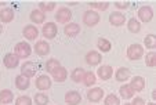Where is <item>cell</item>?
<instances>
[{
  "label": "cell",
  "instance_id": "obj_1",
  "mask_svg": "<svg viewBox=\"0 0 156 105\" xmlns=\"http://www.w3.org/2000/svg\"><path fill=\"white\" fill-rule=\"evenodd\" d=\"M126 54H127V58H129L130 61H137V60L144 57V47L138 43L130 44V46L127 47Z\"/></svg>",
  "mask_w": 156,
  "mask_h": 105
},
{
  "label": "cell",
  "instance_id": "obj_2",
  "mask_svg": "<svg viewBox=\"0 0 156 105\" xmlns=\"http://www.w3.org/2000/svg\"><path fill=\"white\" fill-rule=\"evenodd\" d=\"M14 54L18 58H28V57L32 54V47L29 46V43L27 42H20V43L15 44L14 47Z\"/></svg>",
  "mask_w": 156,
  "mask_h": 105
},
{
  "label": "cell",
  "instance_id": "obj_3",
  "mask_svg": "<svg viewBox=\"0 0 156 105\" xmlns=\"http://www.w3.org/2000/svg\"><path fill=\"white\" fill-rule=\"evenodd\" d=\"M100 21H101V15H100V13L95 11V10H87V11L83 14V22L87 26H95Z\"/></svg>",
  "mask_w": 156,
  "mask_h": 105
},
{
  "label": "cell",
  "instance_id": "obj_4",
  "mask_svg": "<svg viewBox=\"0 0 156 105\" xmlns=\"http://www.w3.org/2000/svg\"><path fill=\"white\" fill-rule=\"evenodd\" d=\"M55 20L59 24H69V21L72 20V11L68 7H59L55 13Z\"/></svg>",
  "mask_w": 156,
  "mask_h": 105
},
{
  "label": "cell",
  "instance_id": "obj_5",
  "mask_svg": "<svg viewBox=\"0 0 156 105\" xmlns=\"http://www.w3.org/2000/svg\"><path fill=\"white\" fill-rule=\"evenodd\" d=\"M35 86H36V89H37V90H40V91L48 90V89L51 87V79H50V76H47V75L37 76V79L35 80Z\"/></svg>",
  "mask_w": 156,
  "mask_h": 105
},
{
  "label": "cell",
  "instance_id": "obj_6",
  "mask_svg": "<svg viewBox=\"0 0 156 105\" xmlns=\"http://www.w3.org/2000/svg\"><path fill=\"white\" fill-rule=\"evenodd\" d=\"M43 36L46 39H54L58 33V26L55 25V22H47L43 25Z\"/></svg>",
  "mask_w": 156,
  "mask_h": 105
},
{
  "label": "cell",
  "instance_id": "obj_7",
  "mask_svg": "<svg viewBox=\"0 0 156 105\" xmlns=\"http://www.w3.org/2000/svg\"><path fill=\"white\" fill-rule=\"evenodd\" d=\"M138 18H140V21L141 22H144V24H147V22H149V21H152V18H153V10L151 9L149 6H142V7H140V10H138Z\"/></svg>",
  "mask_w": 156,
  "mask_h": 105
},
{
  "label": "cell",
  "instance_id": "obj_8",
  "mask_svg": "<svg viewBox=\"0 0 156 105\" xmlns=\"http://www.w3.org/2000/svg\"><path fill=\"white\" fill-rule=\"evenodd\" d=\"M3 64L7 69H15V68L20 65V58L15 56L14 52H9L6 54L3 58Z\"/></svg>",
  "mask_w": 156,
  "mask_h": 105
},
{
  "label": "cell",
  "instance_id": "obj_9",
  "mask_svg": "<svg viewBox=\"0 0 156 105\" xmlns=\"http://www.w3.org/2000/svg\"><path fill=\"white\" fill-rule=\"evenodd\" d=\"M101 61H102V56H101L98 51H95V50H91V51H88L87 54H86V62H87L88 65H91V67L100 65Z\"/></svg>",
  "mask_w": 156,
  "mask_h": 105
},
{
  "label": "cell",
  "instance_id": "obj_10",
  "mask_svg": "<svg viewBox=\"0 0 156 105\" xmlns=\"http://www.w3.org/2000/svg\"><path fill=\"white\" fill-rule=\"evenodd\" d=\"M21 75L25 76V78L30 79L36 75V65L30 61H25L21 67Z\"/></svg>",
  "mask_w": 156,
  "mask_h": 105
},
{
  "label": "cell",
  "instance_id": "obj_11",
  "mask_svg": "<svg viewBox=\"0 0 156 105\" xmlns=\"http://www.w3.org/2000/svg\"><path fill=\"white\" fill-rule=\"evenodd\" d=\"M65 102L68 105H79L82 102V96H80L79 91L71 90L65 94Z\"/></svg>",
  "mask_w": 156,
  "mask_h": 105
},
{
  "label": "cell",
  "instance_id": "obj_12",
  "mask_svg": "<svg viewBox=\"0 0 156 105\" xmlns=\"http://www.w3.org/2000/svg\"><path fill=\"white\" fill-rule=\"evenodd\" d=\"M109 22L113 26H122L124 22H126V15L120 11H113L109 15Z\"/></svg>",
  "mask_w": 156,
  "mask_h": 105
},
{
  "label": "cell",
  "instance_id": "obj_13",
  "mask_svg": "<svg viewBox=\"0 0 156 105\" xmlns=\"http://www.w3.org/2000/svg\"><path fill=\"white\" fill-rule=\"evenodd\" d=\"M104 98V90L101 87H94L87 91V100L91 102H100Z\"/></svg>",
  "mask_w": 156,
  "mask_h": 105
},
{
  "label": "cell",
  "instance_id": "obj_14",
  "mask_svg": "<svg viewBox=\"0 0 156 105\" xmlns=\"http://www.w3.org/2000/svg\"><path fill=\"white\" fill-rule=\"evenodd\" d=\"M129 85H130V87L133 89L134 93H140V91H142L145 87V79L141 78V76H134Z\"/></svg>",
  "mask_w": 156,
  "mask_h": 105
},
{
  "label": "cell",
  "instance_id": "obj_15",
  "mask_svg": "<svg viewBox=\"0 0 156 105\" xmlns=\"http://www.w3.org/2000/svg\"><path fill=\"white\" fill-rule=\"evenodd\" d=\"M51 76H53V79L55 80V82L62 83V82L66 80V78H68V72H66V69H65L64 67L59 65L58 68H55V69L51 72Z\"/></svg>",
  "mask_w": 156,
  "mask_h": 105
},
{
  "label": "cell",
  "instance_id": "obj_16",
  "mask_svg": "<svg viewBox=\"0 0 156 105\" xmlns=\"http://www.w3.org/2000/svg\"><path fill=\"white\" fill-rule=\"evenodd\" d=\"M64 33L68 36V38H75V36H77L80 33V25L79 24H75V22L66 24L64 28Z\"/></svg>",
  "mask_w": 156,
  "mask_h": 105
},
{
  "label": "cell",
  "instance_id": "obj_17",
  "mask_svg": "<svg viewBox=\"0 0 156 105\" xmlns=\"http://www.w3.org/2000/svg\"><path fill=\"white\" fill-rule=\"evenodd\" d=\"M97 73L101 80H109L113 75V68L111 65H101L100 69L97 71Z\"/></svg>",
  "mask_w": 156,
  "mask_h": 105
},
{
  "label": "cell",
  "instance_id": "obj_18",
  "mask_svg": "<svg viewBox=\"0 0 156 105\" xmlns=\"http://www.w3.org/2000/svg\"><path fill=\"white\" fill-rule=\"evenodd\" d=\"M35 52L40 57L47 56L48 52H50V44L44 40H39L37 43L35 44Z\"/></svg>",
  "mask_w": 156,
  "mask_h": 105
},
{
  "label": "cell",
  "instance_id": "obj_19",
  "mask_svg": "<svg viewBox=\"0 0 156 105\" xmlns=\"http://www.w3.org/2000/svg\"><path fill=\"white\" fill-rule=\"evenodd\" d=\"M22 33H24L27 40H35L39 36V29L35 25H27L24 28V31H22Z\"/></svg>",
  "mask_w": 156,
  "mask_h": 105
},
{
  "label": "cell",
  "instance_id": "obj_20",
  "mask_svg": "<svg viewBox=\"0 0 156 105\" xmlns=\"http://www.w3.org/2000/svg\"><path fill=\"white\" fill-rule=\"evenodd\" d=\"M14 20V10L10 7H4L0 10V21L4 24H9Z\"/></svg>",
  "mask_w": 156,
  "mask_h": 105
},
{
  "label": "cell",
  "instance_id": "obj_21",
  "mask_svg": "<svg viewBox=\"0 0 156 105\" xmlns=\"http://www.w3.org/2000/svg\"><path fill=\"white\" fill-rule=\"evenodd\" d=\"M15 86H17V89L21 91L28 90L30 86V79L25 78V76H22V75H18L17 78H15Z\"/></svg>",
  "mask_w": 156,
  "mask_h": 105
},
{
  "label": "cell",
  "instance_id": "obj_22",
  "mask_svg": "<svg viewBox=\"0 0 156 105\" xmlns=\"http://www.w3.org/2000/svg\"><path fill=\"white\" fill-rule=\"evenodd\" d=\"M130 76H131V72H130L129 68H124V67H120L118 71H116L115 73V78L118 82H126V80H129Z\"/></svg>",
  "mask_w": 156,
  "mask_h": 105
},
{
  "label": "cell",
  "instance_id": "obj_23",
  "mask_svg": "<svg viewBox=\"0 0 156 105\" xmlns=\"http://www.w3.org/2000/svg\"><path fill=\"white\" fill-rule=\"evenodd\" d=\"M12 100H14V94H12L11 90L9 89H4V90L0 91V104H11Z\"/></svg>",
  "mask_w": 156,
  "mask_h": 105
},
{
  "label": "cell",
  "instance_id": "obj_24",
  "mask_svg": "<svg viewBox=\"0 0 156 105\" xmlns=\"http://www.w3.org/2000/svg\"><path fill=\"white\" fill-rule=\"evenodd\" d=\"M30 21H32L33 24H43L44 21H46V14L44 13H41L39 9H36V10H33L32 13H30Z\"/></svg>",
  "mask_w": 156,
  "mask_h": 105
},
{
  "label": "cell",
  "instance_id": "obj_25",
  "mask_svg": "<svg viewBox=\"0 0 156 105\" xmlns=\"http://www.w3.org/2000/svg\"><path fill=\"white\" fill-rule=\"evenodd\" d=\"M95 82H97V79H95V75L93 72H84V75H83V80L82 83L86 86V87H91V86L95 85Z\"/></svg>",
  "mask_w": 156,
  "mask_h": 105
},
{
  "label": "cell",
  "instance_id": "obj_26",
  "mask_svg": "<svg viewBox=\"0 0 156 105\" xmlns=\"http://www.w3.org/2000/svg\"><path fill=\"white\" fill-rule=\"evenodd\" d=\"M119 93H120L122 98L124 100H130L133 98V96H134V91H133V89L130 87V85H122V87L119 89Z\"/></svg>",
  "mask_w": 156,
  "mask_h": 105
},
{
  "label": "cell",
  "instance_id": "obj_27",
  "mask_svg": "<svg viewBox=\"0 0 156 105\" xmlns=\"http://www.w3.org/2000/svg\"><path fill=\"white\" fill-rule=\"evenodd\" d=\"M127 29H129V32H131V33H138L140 31H141L140 21L136 20V18H131V20H129V22H127Z\"/></svg>",
  "mask_w": 156,
  "mask_h": 105
},
{
  "label": "cell",
  "instance_id": "obj_28",
  "mask_svg": "<svg viewBox=\"0 0 156 105\" xmlns=\"http://www.w3.org/2000/svg\"><path fill=\"white\" fill-rule=\"evenodd\" d=\"M97 46H98V49H100V51H102V52H108V51H111V49H112L111 42L106 40V39H104V38L98 39Z\"/></svg>",
  "mask_w": 156,
  "mask_h": 105
},
{
  "label": "cell",
  "instance_id": "obj_29",
  "mask_svg": "<svg viewBox=\"0 0 156 105\" xmlns=\"http://www.w3.org/2000/svg\"><path fill=\"white\" fill-rule=\"evenodd\" d=\"M55 9V3L54 2H40L39 3V10H40L41 13H48V11H53V10Z\"/></svg>",
  "mask_w": 156,
  "mask_h": 105
},
{
  "label": "cell",
  "instance_id": "obj_30",
  "mask_svg": "<svg viewBox=\"0 0 156 105\" xmlns=\"http://www.w3.org/2000/svg\"><path fill=\"white\" fill-rule=\"evenodd\" d=\"M83 75H84L83 68H76V69H73V72L71 73V78L75 83H80L83 80Z\"/></svg>",
  "mask_w": 156,
  "mask_h": 105
},
{
  "label": "cell",
  "instance_id": "obj_31",
  "mask_svg": "<svg viewBox=\"0 0 156 105\" xmlns=\"http://www.w3.org/2000/svg\"><path fill=\"white\" fill-rule=\"evenodd\" d=\"M145 64L149 68H155L156 65V51H149L145 56Z\"/></svg>",
  "mask_w": 156,
  "mask_h": 105
},
{
  "label": "cell",
  "instance_id": "obj_32",
  "mask_svg": "<svg viewBox=\"0 0 156 105\" xmlns=\"http://www.w3.org/2000/svg\"><path fill=\"white\" fill-rule=\"evenodd\" d=\"M35 104L36 105H47L48 104V96L44 93H36L35 94Z\"/></svg>",
  "mask_w": 156,
  "mask_h": 105
},
{
  "label": "cell",
  "instance_id": "obj_33",
  "mask_svg": "<svg viewBox=\"0 0 156 105\" xmlns=\"http://www.w3.org/2000/svg\"><path fill=\"white\" fill-rule=\"evenodd\" d=\"M144 44H145V47H147V49H149L151 51H153V49L156 47V38H155V35H148V36H145Z\"/></svg>",
  "mask_w": 156,
  "mask_h": 105
},
{
  "label": "cell",
  "instance_id": "obj_34",
  "mask_svg": "<svg viewBox=\"0 0 156 105\" xmlns=\"http://www.w3.org/2000/svg\"><path fill=\"white\" fill-rule=\"evenodd\" d=\"M59 67V61L57 58H50L47 60V62H46V65H44V68H46V71H47L48 73H51L55 68Z\"/></svg>",
  "mask_w": 156,
  "mask_h": 105
},
{
  "label": "cell",
  "instance_id": "obj_35",
  "mask_svg": "<svg viewBox=\"0 0 156 105\" xmlns=\"http://www.w3.org/2000/svg\"><path fill=\"white\" fill-rule=\"evenodd\" d=\"M104 105H120V100L116 94H109L104 100Z\"/></svg>",
  "mask_w": 156,
  "mask_h": 105
},
{
  "label": "cell",
  "instance_id": "obj_36",
  "mask_svg": "<svg viewBox=\"0 0 156 105\" xmlns=\"http://www.w3.org/2000/svg\"><path fill=\"white\" fill-rule=\"evenodd\" d=\"M90 6H91L93 9L98 10V11H105V10H108L109 3L108 2H91Z\"/></svg>",
  "mask_w": 156,
  "mask_h": 105
},
{
  "label": "cell",
  "instance_id": "obj_37",
  "mask_svg": "<svg viewBox=\"0 0 156 105\" xmlns=\"http://www.w3.org/2000/svg\"><path fill=\"white\" fill-rule=\"evenodd\" d=\"M15 105H32V98L29 96H20L15 100Z\"/></svg>",
  "mask_w": 156,
  "mask_h": 105
},
{
  "label": "cell",
  "instance_id": "obj_38",
  "mask_svg": "<svg viewBox=\"0 0 156 105\" xmlns=\"http://www.w3.org/2000/svg\"><path fill=\"white\" fill-rule=\"evenodd\" d=\"M115 7L119 10H126L130 7V2H115Z\"/></svg>",
  "mask_w": 156,
  "mask_h": 105
},
{
  "label": "cell",
  "instance_id": "obj_39",
  "mask_svg": "<svg viewBox=\"0 0 156 105\" xmlns=\"http://www.w3.org/2000/svg\"><path fill=\"white\" fill-rule=\"evenodd\" d=\"M130 104L131 105H145V101L141 97H136V98H133V102H130Z\"/></svg>",
  "mask_w": 156,
  "mask_h": 105
},
{
  "label": "cell",
  "instance_id": "obj_40",
  "mask_svg": "<svg viewBox=\"0 0 156 105\" xmlns=\"http://www.w3.org/2000/svg\"><path fill=\"white\" fill-rule=\"evenodd\" d=\"M69 6H76V4H79V3H77V2H69Z\"/></svg>",
  "mask_w": 156,
  "mask_h": 105
},
{
  "label": "cell",
  "instance_id": "obj_41",
  "mask_svg": "<svg viewBox=\"0 0 156 105\" xmlns=\"http://www.w3.org/2000/svg\"><path fill=\"white\" fill-rule=\"evenodd\" d=\"M152 98L156 101V90H153V93H152Z\"/></svg>",
  "mask_w": 156,
  "mask_h": 105
},
{
  "label": "cell",
  "instance_id": "obj_42",
  "mask_svg": "<svg viewBox=\"0 0 156 105\" xmlns=\"http://www.w3.org/2000/svg\"><path fill=\"white\" fill-rule=\"evenodd\" d=\"M6 6V3H4V2H0V7H4Z\"/></svg>",
  "mask_w": 156,
  "mask_h": 105
},
{
  "label": "cell",
  "instance_id": "obj_43",
  "mask_svg": "<svg viewBox=\"0 0 156 105\" xmlns=\"http://www.w3.org/2000/svg\"><path fill=\"white\" fill-rule=\"evenodd\" d=\"M147 105H156V102H148Z\"/></svg>",
  "mask_w": 156,
  "mask_h": 105
},
{
  "label": "cell",
  "instance_id": "obj_44",
  "mask_svg": "<svg viewBox=\"0 0 156 105\" xmlns=\"http://www.w3.org/2000/svg\"><path fill=\"white\" fill-rule=\"evenodd\" d=\"M2 32H3V26L0 25V33H2Z\"/></svg>",
  "mask_w": 156,
  "mask_h": 105
},
{
  "label": "cell",
  "instance_id": "obj_45",
  "mask_svg": "<svg viewBox=\"0 0 156 105\" xmlns=\"http://www.w3.org/2000/svg\"><path fill=\"white\" fill-rule=\"evenodd\" d=\"M124 105H131V104H130V102H126V104H124Z\"/></svg>",
  "mask_w": 156,
  "mask_h": 105
}]
</instances>
